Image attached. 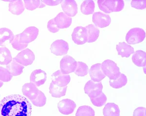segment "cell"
I'll return each instance as SVG.
<instances>
[{
  "label": "cell",
  "instance_id": "9a60e30c",
  "mask_svg": "<svg viewBox=\"0 0 146 116\" xmlns=\"http://www.w3.org/2000/svg\"><path fill=\"white\" fill-rule=\"evenodd\" d=\"M46 79V73L41 69L35 70L30 75V82L33 83L36 87H40L44 84Z\"/></svg>",
  "mask_w": 146,
  "mask_h": 116
},
{
  "label": "cell",
  "instance_id": "1f68e13d",
  "mask_svg": "<svg viewBox=\"0 0 146 116\" xmlns=\"http://www.w3.org/2000/svg\"><path fill=\"white\" fill-rule=\"evenodd\" d=\"M91 101L95 106L101 107L104 106L106 103L107 97L104 93H101L100 94L96 97L90 98Z\"/></svg>",
  "mask_w": 146,
  "mask_h": 116
},
{
  "label": "cell",
  "instance_id": "83f0119b",
  "mask_svg": "<svg viewBox=\"0 0 146 116\" xmlns=\"http://www.w3.org/2000/svg\"><path fill=\"white\" fill-rule=\"evenodd\" d=\"M95 8V2L92 0H86L82 3L80 10L83 14L88 15L94 13Z\"/></svg>",
  "mask_w": 146,
  "mask_h": 116
},
{
  "label": "cell",
  "instance_id": "7a4b0ae2",
  "mask_svg": "<svg viewBox=\"0 0 146 116\" xmlns=\"http://www.w3.org/2000/svg\"><path fill=\"white\" fill-rule=\"evenodd\" d=\"M23 95L30 100L32 103L37 107H42L46 103V97L42 91L33 83H27L22 87Z\"/></svg>",
  "mask_w": 146,
  "mask_h": 116
},
{
  "label": "cell",
  "instance_id": "e575fe53",
  "mask_svg": "<svg viewBox=\"0 0 146 116\" xmlns=\"http://www.w3.org/2000/svg\"><path fill=\"white\" fill-rule=\"evenodd\" d=\"M24 5L25 8L28 10H35L40 7V1H34V0H27L24 1Z\"/></svg>",
  "mask_w": 146,
  "mask_h": 116
},
{
  "label": "cell",
  "instance_id": "d590c367",
  "mask_svg": "<svg viewBox=\"0 0 146 116\" xmlns=\"http://www.w3.org/2000/svg\"><path fill=\"white\" fill-rule=\"evenodd\" d=\"M47 28L48 30L52 33H56L60 31V29L58 28L56 22L54 20V18L49 20L47 23Z\"/></svg>",
  "mask_w": 146,
  "mask_h": 116
},
{
  "label": "cell",
  "instance_id": "ab89813d",
  "mask_svg": "<svg viewBox=\"0 0 146 116\" xmlns=\"http://www.w3.org/2000/svg\"><path fill=\"white\" fill-rule=\"evenodd\" d=\"M46 5H45L44 3H43V2H42V1H40V7H39V8H43L45 7Z\"/></svg>",
  "mask_w": 146,
  "mask_h": 116
},
{
  "label": "cell",
  "instance_id": "74e56055",
  "mask_svg": "<svg viewBox=\"0 0 146 116\" xmlns=\"http://www.w3.org/2000/svg\"><path fill=\"white\" fill-rule=\"evenodd\" d=\"M133 116H146V108L139 107L135 109Z\"/></svg>",
  "mask_w": 146,
  "mask_h": 116
},
{
  "label": "cell",
  "instance_id": "f1b7e54d",
  "mask_svg": "<svg viewBox=\"0 0 146 116\" xmlns=\"http://www.w3.org/2000/svg\"><path fill=\"white\" fill-rule=\"evenodd\" d=\"M127 81L128 80L126 75L121 73L116 80H110V85L114 89H120L127 84Z\"/></svg>",
  "mask_w": 146,
  "mask_h": 116
},
{
  "label": "cell",
  "instance_id": "4fadbf2b",
  "mask_svg": "<svg viewBox=\"0 0 146 116\" xmlns=\"http://www.w3.org/2000/svg\"><path fill=\"white\" fill-rule=\"evenodd\" d=\"M58 111L65 115L71 114L74 112L76 108V103L69 99L62 100L58 104Z\"/></svg>",
  "mask_w": 146,
  "mask_h": 116
},
{
  "label": "cell",
  "instance_id": "4dcf8cb0",
  "mask_svg": "<svg viewBox=\"0 0 146 116\" xmlns=\"http://www.w3.org/2000/svg\"><path fill=\"white\" fill-rule=\"evenodd\" d=\"M89 68L87 65L82 61L77 62V66L75 72L78 76H84L88 74Z\"/></svg>",
  "mask_w": 146,
  "mask_h": 116
},
{
  "label": "cell",
  "instance_id": "484cf974",
  "mask_svg": "<svg viewBox=\"0 0 146 116\" xmlns=\"http://www.w3.org/2000/svg\"><path fill=\"white\" fill-rule=\"evenodd\" d=\"M120 109L115 103L107 104L103 109L104 116H120Z\"/></svg>",
  "mask_w": 146,
  "mask_h": 116
},
{
  "label": "cell",
  "instance_id": "60d3db41",
  "mask_svg": "<svg viewBox=\"0 0 146 116\" xmlns=\"http://www.w3.org/2000/svg\"><path fill=\"white\" fill-rule=\"evenodd\" d=\"M3 81L0 80V88H1L3 86Z\"/></svg>",
  "mask_w": 146,
  "mask_h": 116
},
{
  "label": "cell",
  "instance_id": "44dd1931",
  "mask_svg": "<svg viewBox=\"0 0 146 116\" xmlns=\"http://www.w3.org/2000/svg\"><path fill=\"white\" fill-rule=\"evenodd\" d=\"M67 89V86L60 87L52 81L49 87V92L54 98H60L66 94Z\"/></svg>",
  "mask_w": 146,
  "mask_h": 116
},
{
  "label": "cell",
  "instance_id": "603a6c76",
  "mask_svg": "<svg viewBox=\"0 0 146 116\" xmlns=\"http://www.w3.org/2000/svg\"><path fill=\"white\" fill-rule=\"evenodd\" d=\"M146 52L138 50L134 52L132 57V61L135 65L138 67L146 66Z\"/></svg>",
  "mask_w": 146,
  "mask_h": 116
},
{
  "label": "cell",
  "instance_id": "d6986e66",
  "mask_svg": "<svg viewBox=\"0 0 146 116\" xmlns=\"http://www.w3.org/2000/svg\"><path fill=\"white\" fill-rule=\"evenodd\" d=\"M116 50L118 55L123 58H129L134 53V48L125 42H121L116 45Z\"/></svg>",
  "mask_w": 146,
  "mask_h": 116
},
{
  "label": "cell",
  "instance_id": "30bf717a",
  "mask_svg": "<svg viewBox=\"0 0 146 116\" xmlns=\"http://www.w3.org/2000/svg\"><path fill=\"white\" fill-rule=\"evenodd\" d=\"M69 48L68 43L62 39L56 40L50 46L51 52L56 56H62L66 54Z\"/></svg>",
  "mask_w": 146,
  "mask_h": 116
},
{
  "label": "cell",
  "instance_id": "52a82bcc",
  "mask_svg": "<svg viewBox=\"0 0 146 116\" xmlns=\"http://www.w3.org/2000/svg\"><path fill=\"white\" fill-rule=\"evenodd\" d=\"M16 61L24 66L31 65L35 59L33 52L29 48L23 50L14 58Z\"/></svg>",
  "mask_w": 146,
  "mask_h": 116
},
{
  "label": "cell",
  "instance_id": "e0dca14e",
  "mask_svg": "<svg viewBox=\"0 0 146 116\" xmlns=\"http://www.w3.org/2000/svg\"><path fill=\"white\" fill-rule=\"evenodd\" d=\"M89 73L92 80L96 82H100L106 77L101 69V63L93 65Z\"/></svg>",
  "mask_w": 146,
  "mask_h": 116
},
{
  "label": "cell",
  "instance_id": "d6a6232c",
  "mask_svg": "<svg viewBox=\"0 0 146 116\" xmlns=\"http://www.w3.org/2000/svg\"><path fill=\"white\" fill-rule=\"evenodd\" d=\"M13 76L6 68L0 67V80L3 82H8L12 80Z\"/></svg>",
  "mask_w": 146,
  "mask_h": 116
},
{
  "label": "cell",
  "instance_id": "9c48e42d",
  "mask_svg": "<svg viewBox=\"0 0 146 116\" xmlns=\"http://www.w3.org/2000/svg\"><path fill=\"white\" fill-rule=\"evenodd\" d=\"M103 85L101 82H96L90 80L85 85L84 91L90 98L94 97L102 93Z\"/></svg>",
  "mask_w": 146,
  "mask_h": 116
},
{
  "label": "cell",
  "instance_id": "6da1fadb",
  "mask_svg": "<svg viewBox=\"0 0 146 116\" xmlns=\"http://www.w3.org/2000/svg\"><path fill=\"white\" fill-rule=\"evenodd\" d=\"M31 103L21 95H10L0 101V116H31Z\"/></svg>",
  "mask_w": 146,
  "mask_h": 116
},
{
  "label": "cell",
  "instance_id": "f35d334b",
  "mask_svg": "<svg viewBox=\"0 0 146 116\" xmlns=\"http://www.w3.org/2000/svg\"><path fill=\"white\" fill-rule=\"evenodd\" d=\"M62 0H58V1H52V0H44L42 1V2L45 4V5L49 6H55L61 3Z\"/></svg>",
  "mask_w": 146,
  "mask_h": 116
},
{
  "label": "cell",
  "instance_id": "3957f363",
  "mask_svg": "<svg viewBox=\"0 0 146 116\" xmlns=\"http://www.w3.org/2000/svg\"><path fill=\"white\" fill-rule=\"evenodd\" d=\"M98 4L100 10L106 14L120 11L125 5L124 2L122 0H98Z\"/></svg>",
  "mask_w": 146,
  "mask_h": 116
},
{
  "label": "cell",
  "instance_id": "f546056e",
  "mask_svg": "<svg viewBox=\"0 0 146 116\" xmlns=\"http://www.w3.org/2000/svg\"><path fill=\"white\" fill-rule=\"evenodd\" d=\"M94 110L89 106H80L76 111V116H95Z\"/></svg>",
  "mask_w": 146,
  "mask_h": 116
},
{
  "label": "cell",
  "instance_id": "8d00e7d4",
  "mask_svg": "<svg viewBox=\"0 0 146 116\" xmlns=\"http://www.w3.org/2000/svg\"><path fill=\"white\" fill-rule=\"evenodd\" d=\"M131 6L134 8L143 10L146 8V1H133L131 2Z\"/></svg>",
  "mask_w": 146,
  "mask_h": 116
},
{
  "label": "cell",
  "instance_id": "5bb4252c",
  "mask_svg": "<svg viewBox=\"0 0 146 116\" xmlns=\"http://www.w3.org/2000/svg\"><path fill=\"white\" fill-rule=\"evenodd\" d=\"M63 13L69 17H74L78 13V5L74 0H64L61 3Z\"/></svg>",
  "mask_w": 146,
  "mask_h": 116
},
{
  "label": "cell",
  "instance_id": "836d02e7",
  "mask_svg": "<svg viewBox=\"0 0 146 116\" xmlns=\"http://www.w3.org/2000/svg\"><path fill=\"white\" fill-rule=\"evenodd\" d=\"M11 44L14 49L19 51L23 50L28 46V44L22 43V42L20 41L19 34L15 36V37L14 38Z\"/></svg>",
  "mask_w": 146,
  "mask_h": 116
},
{
  "label": "cell",
  "instance_id": "7c38bea8",
  "mask_svg": "<svg viewBox=\"0 0 146 116\" xmlns=\"http://www.w3.org/2000/svg\"><path fill=\"white\" fill-rule=\"evenodd\" d=\"M92 20L95 26L100 28L108 27L111 22V18L109 15L101 12L94 13Z\"/></svg>",
  "mask_w": 146,
  "mask_h": 116
},
{
  "label": "cell",
  "instance_id": "7402d4cb",
  "mask_svg": "<svg viewBox=\"0 0 146 116\" xmlns=\"http://www.w3.org/2000/svg\"><path fill=\"white\" fill-rule=\"evenodd\" d=\"M24 68V66L18 63L14 58L11 62L6 66V68L13 76H18L22 74Z\"/></svg>",
  "mask_w": 146,
  "mask_h": 116
},
{
  "label": "cell",
  "instance_id": "4316f807",
  "mask_svg": "<svg viewBox=\"0 0 146 116\" xmlns=\"http://www.w3.org/2000/svg\"><path fill=\"white\" fill-rule=\"evenodd\" d=\"M13 60L10 50L6 47L0 48V65H7Z\"/></svg>",
  "mask_w": 146,
  "mask_h": 116
},
{
  "label": "cell",
  "instance_id": "d4e9b609",
  "mask_svg": "<svg viewBox=\"0 0 146 116\" xmlns=\"http://www.w3.org/2000/svg\"><path fill=\"white\" fill-rule=\"evenodd\" d=\"M15 37L13 33L7 28L0 29V46H3L5 42L9 40V43L12 42Z\"/></svg>",
  "mask_w": 146,
  "mask_h": 116
},
{
  "label": "cell",
  "instance_id": "ac0fdd59",
  "mask_svg": "<svg viewBox=\"0 0 146 116\" xmlns=\"http://www.w3.org/2000/svg\"><path fill=\"white\" fill-rule=\"evenodd\" d=\"M54 20L60 29L67 28L71 25L72 18L63 12L58 14L54 18Z\"/></svg>",
  "mask_w": 146,
  "mask_h": 116
},
{
  "label": "cell",
  "instance_id": "277c9868",
  "mask_svg": "<svg viewBox=\"0 0 146 116\" xmlns=\"http://www.w3.org/2000/svg\"><path fill=\"white\" fill-rule=\"evenodd\" d=\"M101 69L104 74L108 76L110 80H115L120 75L119 68L114 61L106 60L101 64Z\"/></svg>",
  "mask_w": 146,
  "mask_h": 116
},
{
  "label": "cell",
  "instance_id": "5b68a950",
  "mask_svg": "<svg viewBox=\"0 0 146 116\" xmlns=\"http://www.w3.org/2000/svg\"><path fill=\"white\" fill-rule=\"evenodd\" d=\"M146 33L144 30L139 28L131 29L127 33L126 41L129 45L140 43L144 40Z\"/></svg>",
  "mask_w": 146,
  "mask_h": 116
},
{
  "label": "cell",
  "instance_id": "2e32d148",
  "mask_svg": "<svg viewBox=\"0 0 146 116\" xmlns=\"http://www.w3.org/2000/svg\"><path fill=\"white\" fill-rule=\"evenodd\" d=\"M52 82L60 87L67 86V85L70 83L71 78L69 75H65L58 70L55 72L52 75Z\"/></svg>",
  "mask_w": 146,
  "mask_h": 116
},
{
  "label": "cell",
  "instance_id": "8fae6325",
  "mask_svg": "<svg viewBox=\"0 0 146 116\" xmlns=\"http://www.w3.org/2000/svg\"><path fill=\"white\" fill-rule=\"evenodd\" d=\"M72 38L73 41L77 45H83L87 41L86 29L83 27H77L74 30Z\"/></svg>",
  "mask_w": 146,
  "mask_h": 116
},
{
  "label": "cell",
  "instance_id": "8992f818",
  "mask_svg": "<svg viewBox=\"0 0 146 116\" xmlns=\"http://www.w3.org/2000/svg\"><path fill=\"white\" fill-rule=\"evenodd\" d=\"M77 66V61L70 56H65L60 62V71L65 75H69L75 71Z\"/></svg>",
  "mask_w": 146,
  "mask_h": 116
},
{
  "label": "cell",
  "instance_id": "cb8c5ba5",
  "mask_svg": "<svg viewBox=\"0 0 146 116\" xmlns=\"http://www.w3.org/2000/svg\"><path fill=\"white\" fill-rule=\"evenodd\" d=\"M87 34V41L88 43L96 41L100 35V30L93 24H90L86 27Z\"/></svg>",
  "mask_w": 146,
  "mask_h": 116
},
{
  "label": "cell",
  "instance_id": "ba28073f",
  "mask_svg": "<svg viewBox=\"0 0 146 116\" xmlns=\"http://www.w3.org/2000/svg\"><path fill=\"white\" fill-rule=\"evenodd\" d=\"M38 29L35 27H29L23 33L19 34L20 41L22 43L28 44L33 41L37 38L38 35Z\"/></svg>",
  "mask_w": 146,
  "mask_h": 116
},
{
  "label": "cell",
  "instance_id": "ffe728a7",
  "mask_svg": "<svg viewBox=\"0 0 146 116\" xmlns=\"http://www.w3.org/2000/svg\"><path fill=\"white\" fill-rule=\"evenodd\" d=\"M9 2V11L14 15H20L23 13L25 9V5L22 0L7 1Z\"/></svg>",
  "mask_w": 146,
  "mask_h": 116
},
{
  "label": "cell",
  "instance_id": "b9f144b4",
  "mask_svg": "<svg viewBox=\"0 0 146 116\" xmlns=\"http://www.w3.org/2000/svg\"><path fill=\"white\" fill-rule=\"evenodd\" d=\"M0 96H1V95H0Z\"/></svg>",
  "mask_w": 146,
  "mask_h": 116
}]
</instances>
